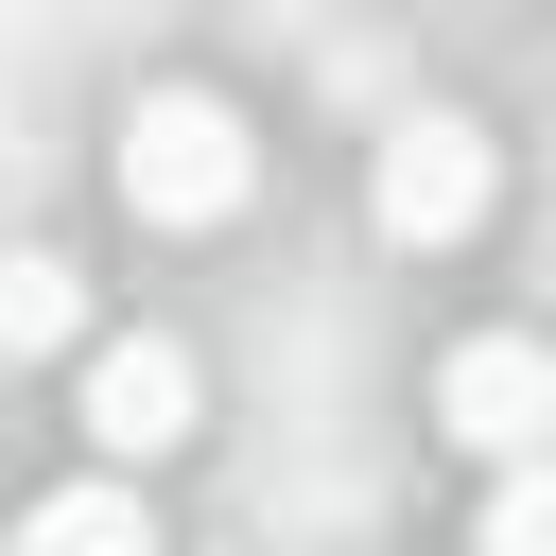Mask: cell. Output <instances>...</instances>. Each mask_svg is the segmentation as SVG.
Masks as SVG:
<instances>
[{
    "label": "cell",
    "mask_w": 556,
    "mask_h": 556,
    "mask_svg": "<svg viewBox=\"0 0 556 556\" xmlns=\"http://www.w3.org/2000/svg\"><path fill=\"white\" fill-rule=\"evenodd\" d=\"M191 434H208L191 348H174V330H104V348H87V452H104V469H156V452H191Z\"/></svg>",
    "instance_id": "7a4b0ae2"
},
{
    "label": "cell",
    "mask_w": 556,
    "mask_h": 556,
    "mask_svg": "<svg viewBox=\"0 0 556 556\" xmlns=\"http://www.w3.org/2000/svg\"><path fill=\"white\" fill-rule=\"evenodd\" d=\"M0 556H156V504H139V469H87V486L17 504V539H0Z\"/></svg>",
    "instance_id": "5b68a950"
},
{
    "label": "cell",
    "mask_w": 556,
    "mask_h": 556,
    "mask_svg": "<svg viewBox=\"0 0 556 556\" xmlns=\"http://www.w3.org/2000/svg\"><path fill=\"white\" fill-rule=\"evenodd\" d=\"M87 330V278L70 261H0V365H35V348H70Z\"/></svg>",
    "instance_id": "8992f818"
},
{
    "label": "cell",
    "mask_w": 556,
    "mask_h": 556,
    "mask_svg": "<svg viewBox=\"0 0 556 556\" xmlns=\"http://www.w3.org/2000/svg\"><path fill=\"white\" fill-rule=\"evenodd\" d=\"M486 191H504V174H486L469 122H400V139L365 156V226H382V243H469Z\"/></svg>",
    "instance_id": "3957f363"
},
{
    "label": "cell",
    "mask_w": 556,
    "mask_h": 556,
    "mask_svg": "<svg viewBox=\"0 0 556 556\" xmlns=\"http://www.w3.org/2000/svg\"><path fill=\"white\" fill-rule=\"evenodd\" d=\"M243 191H261V139H243L226 87H139L122 104V208L139 226H226Z\"/></svg>",
    "instance_id": "6da1fadb"
},
{
    "label": "cell",
    "mask_w": 556,
    "mask_h": 556,
    "mask_svg": "<svg viewBox=\"0 0 556 556\" xmlns=\"http://www.w3.org/2000/svg\"><path fill=\"white\" fill-rule=\"evenodd\" d=\"M434 434H452V452H486V469H504V452H539V434H556V365H539L521 330H469V348L434 365Z\"/></svg>",
    "instance_id": "277c9868"
},
{
    "label": "cell",
    "mask_w": 556,
    "mask_h": 556,
    "mask_svg": "<svg viewBox=\"0 0 556 556\" xmlns=\"http://www.w3.org/2000/svg\"><path fill=\"white\" fill-rule=\"evenodd\" d=\"M469 556H556V486H539V452H504V469H486V504H469Z\"/></svg>",
    "instance_id": "52a82bcc"
}]
</instances>
